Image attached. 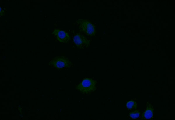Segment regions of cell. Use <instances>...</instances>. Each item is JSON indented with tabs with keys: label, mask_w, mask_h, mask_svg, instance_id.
Returning <instances> with one entry per match:
<instances>
[{
	"label": "cell",
	"mask_w": 175,
	"mask_h": 120,
	"mask_svg": "<svg viewBox=\"0 0 175 120\" xmlns=\"http://www.w3.org/2000/svg\"><path fill=\"white\" fill-rule=\"evenodd\" d=\"M4 11L3 10H2V9L1 8V7H0V15H2V14H4Z\"/></svg>",
	"instance_id": "9"
},
{
	"label": "cell",
	"mask_w": 175,
	"mask_h": 120,
	"mask_svg": "<svg viewBox=\"0 0 175 120\" xmlns=\"http://www.w3.org/2000/svg\"><path fill=\"white\" fill-rule=\"evenodd\" d=\"M49 65L59 69L64 67L69 68L73 65V63L67 58L63 56L54 57L49 63Z\"/></svg>",
	"instance_id": "3"
},
{
	"label": "cell",
	"mask_w": 175,
	"mask_h": 120,
	"mask_svg": "<svg viewBox=\"0 0 175 120\" xmlns=\"http://www.w3.org/2000/svg\"><path fill=\"white\" fill-rule=\"evenodd\" d=\"M153 115V107L148 102L146 103V108L142 113L141 119H152Z\"/></svg>",
	"instance_id": "6"
},
{
	"label": "cell",
	"mask_w": 175,
	"mask_h": 120,
	"mask_svg": "<svg viewBox=\"0 0 175 120\" xmlns=\"http://www.w3.org/2000/svg\"><path fill=\"white\" fill-rule=\"evenodd\" d=\"M60 42L67 43L70 41V37L68 33L60 29H55L52 33Z\"/></svg>",
	"instance_id": "5"
},
{
	"label": "cell",
	"mask_w": 175,
	"mask_h": 120,
	"mask_svg": "<svg viewBox=\"0 0 175 120\" xmlns=\"http://www.w3.org/2000/svg\"><path fill=\"white\" fill-rule=\"evenodd\" d=\"M96 83L94 80L86 78L76 86V89L83 93H90L96 90Z\"/></svg>",
	"instance_id": "1"
},
{
	"label": "cell",
	"mask_w": 175,
	"mask_h": 120,
	"mask_svg": "<svg viewBox=\"0 0 175 120\" xmlns=\"http://www.w3.org/2000/svg\"><path fill=\"white\" fill-rule=\"evenodd\" d=\"M140 113L139 111L135 110L129 113L130 117L133 119H136L138 118L140 115Z\"/></svg>",
	"instance_id": "8"
},
{
	"label": "cell",
	"mask_w": 175,
	"mask_h": 120,
	"mask_svg": "<svg viewBox=\"0 0 175 120\" xmlns=\"http://www.w3.org/2000/svg\"><path fill=\"white\" fill-rule=\"evenodd\" d=\"M80 31L86 35L90 36L95 34L94 26L88 20L85 19H79L76 21Z\"/></svg>",
	"instance_id": "2"
},
{
	"label": "cell",
	"mask_w": 175,
	"mask_h": 120,
	"mask_svg": "<svg viewBox=\"0 0 175 120\" xmlns=\"http://www.w3.org/2000/svg\"><path fill=\"white\" fill-rule=\"evenodd\" d=\"M127 108L130 110H133L137 108V103L134 101L130 100L126 104Z\"/></svg>",
	"instance_id": "7"
},
{
	"label": "cell",
	"mask_w": 175,
	"mask_h": 120,
	"mask_svg": "<svg viewBox=\"0 0 175 120\" xmlns=\"http://www.w3.org/2000/svg\"><path fill=\"white\" fill-rule=\"evenodd\" d=\"M73 41L76 46L80 49L87 47L90 45V41L84 35L77 33L74 36Z\"/></svg>",
	"instance_id": "4"
}]
</instances>
